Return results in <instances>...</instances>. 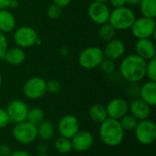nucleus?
I'll use <instances>...</instances> for the list:
<instances>
[{"instance_id":"f257e3e1","label":"nucleus","mask_w":156,"mask_h":156,"mask_svg":"<svg viewBox=\"0 0 156 156\" xmlns=\"http://www.w3.org/2000/svg\"><path fill=\"white\" fill-rule=\"evenodd\" d=\"M147 61L137 54H129L122 58L120 64L121 76L130 83H138L145 78Z\"/></svg>"},{"instance_id":"f03ea898","label":"nucleus","mask_w":156,"mask_h":156,"mask_svg":"<svg viewBox=\"0 0 156 156\" xmlns=\"http://www.w3.org/2000/svg\"><path fill=\"white\" fill-rule=\"evenodd\" d=\"M100 137L104 144L110 147H115L122 144L124 137V130L122 129L119 120L107 118L100 127Z\"/></svg>"},{"instance_id":"7ed1b4c3","label":"nucleus","mask_w":156,"mask_h":156,"mask_svg":"<svg viewBox=\"0 0 156 156\" xmlns=\"http://www.w3.org/2000/svg\"><path fill=\"white\" fill-rule=\"evenodd\" d=\"M136 17L135 12L131 7H127L125 5L118 8H112L111 10L108 22L115 28L116 31H125L131 28Z\"/></svg>"},{"instance_id":"20e7f679","label":"nucleus","mask_w":156,"mask_h":156,"mask_svg":"<svg viewBox=\"0 0 156 156\" xmlns=\"http://www.w3.org/2000/svg\"><path fill=\"white\" fill-rule=\"evenodd\" d=\"M104 58L102 48L91 46L82 49L79 55L78 62L80 66L85 69H94L99 68Z\"/></svg>"},{"instance_id":"39448f33","label":"nucleus","mask_w":156,"mask_h":156,"mask_svg":"<svg viewBox=\"0 0 156 156\" xmlns=\"http://www.w3.org/2000/svg\"><path fill=\"white\" fill-rule=\"evenodd\" d=\"M132 35L136 39L152 38L155 35L156 22L154 18L145 16L136 17L131 28Z\"/></svg>"},{"instance_id":"423d86ee","label":"nucleus","mask_w":156,"mask_h":156,"mask_svg":"<svg viewBox=\"0 0 156 156\" xmlns=\"http://www.w3.org/2000/svg\"><path fill=\"white\" fill-rule=\"evenodd\" d=\"M13 137L21 144H29L37 137V125L27 121L16 123L13 128Z\"/></svg>"},{"instance_id":"0eeeda50","label":"nucleus","mask_w":156,"mask_h":156,"mask_svg":"<svg viewBox=\"0 0 156 156\" xmlns=\"http://www.w3.org/2000/svg\"><path fill=\"white\" fill-rule=\"evenodd\" d=\"M38 37L35 28L29 26H22L14 30L13 40L16 47L21 48H28L35 46L36 40Z\"/></svg>"},{"instance_id":"6e6552de","label":"nucleus","mask_w":156,"mask_h":156,"mask_svg":"<svg viewBox=\"0 0 156 156\" xmlns=\"http://www.w3.org/2000/svg\"><path fill=\"white\" fill-rule=\"evenodd\" d=\"M135 137L137 141L144 145H150L156 139V125L151 120L139 121L135 129Z\"/></svg>"},{"instance_id":"1a4fd4ad","label":"nucleus","mask_w":156,"mask_h":156,"mask_svg":"<svg viewBox=\"0 0 156 156\" xmlns=\"http://www.w3.org/2000/svg\"><path fill=\"white\" fill-rule=\"evenodd\" d=\"M23 93L29 100H38L47 93V81L40 77H32L25 82Z\"/></svg>"},{"instance_id":"9d476101","label":"nucleus","mask_w":156,"mask_h":156,"mask_svg":"<svg viewBox=\"0 0 156 156\" xmlns=\"http://www.w3.org/2000/svg\"><path fill=\"white\" fill-rule=\"evenodd\" d=\"M111 8L107 3L91 2L88 7V16L96 25H102L109 21Z\"/></svg>"},{"instance_id":"9b49d317","label":"nucleus","mask_w":156,"mask_h":156,"mask_svg":"<svg viewBox=\"0 0 156 156\" xmlns=\"http://www.w3.org/2000/svg\"><path fill=\"white\" fill-rule=\"evenodd\" d=\"M28 110L29 109L25 101L21 100H13L7 104L5 112L9 117L10 122L18 123L27 121Z\"/></svg>"},{"instance_id":"f8f14e48","label":"nucleus","mask_w":156,"mask_h":156,"mask_svg":"<svg viewBox=\"0 0 156 156\" xmlns=\"http://www.w3.org/2000/svg\"><path fill=\"white\" fill-rule=\"evenodd\" d=\"M58 130L60 136L71 139L80 131L79 120L74 115H65L58 122Z\"/></svg>"},{"instance_id":"ddd939ff","label":"nucleus","mask_w":156,"mask_h":156,"mask_svg":"<svg viewBox=\"0 0 156 156\" xmlns=\"http://www.w3.org/2000/svg\"><path fill=\"white\" fill-rule=\"evenodd\" d=\"M104 58L112 59L113 61L122 58L126 51L125 43L120 38H112L110 41H107L103 49Z\"/></svg>"},{"instance_id":"4468645a","label":"nucleus","mask_w":156,"mask_h":156,"mask_svg":"<svg viewBox=\"0 0 156 156\" xmlns=\"http://www.w3.org/2000/svg\"><path fill=\"white\" fill-rule=\"evenodd\" d=\"M108 118L120 120L129 112V103L125 99L114 98L111 100L105 107Z\"/></svg>"},{"instance_id":"2eb2a0df","label":"nucleus","mask_w":156,"mask_h":156,"mask_svg":"<svg viewBox=\"0 0 156 156\" xmlns=\"http://www.w3.org/2000/svg\"><path fill=\"white\" fill-rule=\"evenodd\" d=\"M72 149L77 152H86L94 144L93 135L88 131H79L71 139Z\"/></svg>"},{"instance_id":"dca6fc26","label":"nucleus","mask_w":156,"mask_h":156,"mask_svg":"<svg viewBox=\"0 0 156 156\" xmlns=\"http://www.w3.org/2000/svg\"><path fill=\"white\" fill-rule=\"evenodd\" d=\"M134 48L135 54L146 61L156 58L155 43L152 38L137 39Z\"/></svg>"},{"instance_id":"f3484780","label":"nucleus","mask_w":156,"mask_h":156,"mask_svg":"<svg viewBox=\"0 0 156 156\" xmlns=\"http://www.w3.org/2000/svg\"><path fill=\"white\" fill-rule=\"evenodd\" d=\"M131 114L138 121L146 120L151 114V106L140 98L134 99L129 105Z\"/></svg>"},{"instance_id":"a211bd4d","label":"nucleus","mask_w":156,"mask_h":156,"mask_svg":"<svg viewBox=\"0 0 156 156\" xmlns=\"http://www.w3.org/2000/svg\"><path fill=\"white\" fill-rule=\"evenodd\" d=\"M139 96L151 107L156 105V82L148 80L139 89Z\"/></svg>"},{"instance_id":"6ab92c4d","label":"nucleus","mask_w":156,"mask_h":156,"mask_svg":"<svg viewBox=\"0 0 156 156\" xmlns=\"http://www.w3.org/2000/svg\"><path fill=\"white\" fill-rule=\"evenodd\" d=\"M16 27V19L9 9H0V32L6 34L13 32Z\"/></svg>"},{"instance_id":"aec40b11","label":"nucleus","mask_w":156,"mask_h":156,"mask_svg":"<svg viewBox=\"0 0 156 156\" xmlns=\"http://www.w3.org/2000/svg\"><path fill=\"white\" fill-rule=\"evenodd\" d=\"M3 59L12 66H19L26 60V53L23 48L16 46L8 48Z\"/></svg>"},{"instance_id":"412c9836","label":"nucleus","mask_w":156,"mask_h":156,"mask_svg":"<svg viewBox=\"0 0 156 156\" xmlns=\"http://www.w3.org/2000/svg\"><path fill=\"white\" fill-rule=\"evenodd\" d=\"M90 119L96 122V123H102L107 118H108V114H107V111L105 106H103L102 104H94L90 107Z\"/></svg>"},{"instance_id":"4be33fe9","label":"nucleus","mask_w":156,"mask_h":156,"mask_svg":"<svg viewBox=\"0 0 156 156\" xmlns=\"http://www.w3.org/2000/svg\"><path fill=\"white\" fill-rule=\"evenodd\" d=\"M138 6L142 16L154 19L156 17V0H141Z\"/></svg>"},{"instance_id":"5701e85b","label":"nucleus","mask_w":156,"mask_h":156,"mask_svg":"<svg viewBox=\"0 0 156 156\" xmlns=\"http://www.w3.org/2000/svg\"><path fill=\"white\" fill-rule=\"evenodd\" d=\"M37 136H39L42 140H50L55 133L54 125L48 121H43L37 126Z\"/></svg>"},{"instance_id":"b1692460","label":"nucleus","mask_w":156,"mask_h":156,"mask_svg":"<svg viewBox=\"0 0 156 156\" xmlns=\"http://www.w3.org/2000/svg\"><path fill=\"white\" fill-rule=\"evenodd\" d=\"M98 35L101 40L107 42L115 37L116 30L109 22H107L100 26V28L98 30Z\"/></svg>"},{"instance_id":"393cba45","label":"nucleus","mask_w":156,"mask_h":156,"mask_svg":"<svg viewBox=\"0 0 156 156\" xmlns=\"http://www.w3.org/2000/svg\"><path fill=\"white\" fill-rule=\"evenodd\" d=\"M54 147L58 153L62 154H69V152H71V150H73L72 144H71V140L68 139L66 137H63V136L58 137L55 141Z\"/></svg>"},{"instance_id":"a878e982","label":"nucleus","mask_w":156,"mask_h":156,"mask_svg":"<svg viewBox=\"0 0 156 156\" xmlns=\"http://www.w3.org/2000/svg\"><path fill=\"white\" fill-rule=\"evenodd\" d=\"M45 119V112L42 109L38 107H34L30 110H28L27 116V121L35 124L38 125L40 122H42Z\"/></svg>"},{"instance_id":"bb28decb","label":"nucleus","mask_w":156,"mask_h":156,"mask_svg":"<svg viewBox=\"0 0 156 156\" xmlns=\"http://www.w3.org/2000/svg\"><path fill=\"white\" fill-rule=\"evenodd\" d=\"M119 122H120L122 129L124 130V132L125 131L132 132V131H134V129H135V127H136V125H137L139 121L135 117H133L132 114H128L127 113L123 117H122L119 120Z\"/></svg>"},{"instance_id":"cd10ccee","label":"nucleus","mask_w":156,"mask_h":156,"mask_svg":"<svg viewBox=\"0 0 156 156\" xmlns=\"http://www.w3.org/2000/svg\"><path fill=\"white\" fill-rule=\"evenodd\" d=\"M99 68L101 69V70L103 73L110 75V74L114 73V71L116 69V64H115V61L104 58L103 60L101 61V63L100 64Z\"/></svg>"},{"instance_id":"c85d7f7f","label":"nucleus","mask_w":156,"mask_h":156,"mask_svg":"<svg viewBox=\"0 0 156 156\" xmlns=\"http://www.w3.org/2000/svg\"><path fill=\"white\" fill-rule=\"evenodd\" d=\"M145 77H147L149 80L156 82V58L147 61Z\"/></svg>"},{"instance_id":"c756f323","label":"nucleus","mask_w":156,"mask_h":156,"mask_svg":"<svg viewBox=\"0 0 156 156\" xmlns=\"http://www.w3.org/2000/svg\"><path fill=\"white\" fill-rule=\"evenodd\" d=\"M62 14V8L55 4H51L47 9V16L51 19H57L60 17Z\"/></svg>"},{"instance_id":"7c9ffc66","label":"nucleus","mask_w":156,"mask_h":156,"mask_svg":"<svg viewBox=\"0 0 156 156\" xmlns=\"http://www.w3.org/2000/svg\"><path fill=\"white\" fill-rule=\"evenodd\" d=\"M61 90V84L56 80H51L47 82V92L50 94H57Z\"/></svg>"},{"instance_id":"2f4dec72","label":"nucleus","mask_w":156,"mask_h":156,"mask_svg":"<svg viewBox=\"0 0 156 156\" xmlns=\"http://www.w3.org/2000/svg\"><path fill=\"white\" fill-rule=\"evenodd\" d=\"M8 39L5 34L0 32V59H3L6 50L8 49Z\"/></svg>"},{"instance_id":"473e14b6","label":"nucleus","mask_w":156,"mask_h":156,"mask_svg":"<svg viewBox=\"0 0 156 156\" xmlns=\"http://www.w3.org/2000/svg\"><path fill=\"white\" fill-rule=\"evenodd\" d=\"M9 122H10V120L5 110L0 108V129L6 127Z\"/></svg>"},{"instance_id":"72a5a7b5","label":"nucleus","mask_w":156,"mask_h":156,"mask_svg":"<svg viewBox=\"0 0 156 156\" xmlns=\"http://www.w3.org/2000/svg\"><path fill=\"white\" fill-rule=\"evenodd\" d=\"M107 3H109V6H112V8H118L126 5V0H108Z\"/></svg>"},{"instance_id":"f704fd0d","label":"nucleus","mask_w":156,"mask_h":156,"mask_svg":"<svg viewBox=\"0 0 156 156\" xmlns=\"http://www.w3.org/2000/svg\"><path fill=\"white\" fill-rule=\"evenodd\" d=\"M12 150L7 144H0V156H9Z\"/></svg>"},{"instance_id":"c9c22d12","label":"nucleus","mask_w":156,"mask_h":156,"mask_svg":"<svg viewBox=\"0 0 156 156\" xmlns=\"http://www.w3.org/2000/svg\"><path fill=\"white\" fill-rule=\"evenodd\" d=\"M52 1V4H55L57 5H58L59 7L63 8V7H66L67 5H69L72 0H51Z\"/></svg>"},{"instance_id":"e433bc0d","label":"nucleus","mask_w":156,"mask_h":156,"mask_svg":"<svg viewBox=\"0 0 156 156\" xmlns=\"http://www.w3.org/2000/svg\"><path fill=\"white\" fill-rule=\"evenodd\" d=\"M12 0H0V9H9V5Z\"/></svg>"},{"instance_id":"4c0bfd02","label":"nucleus","mask_w":156,"mask_h":156,"mask_svg":"<svg viewBox=\"0 0 156 156\" xmlns=\"http://www.w3.org/2000/svg\"><path fill=\"white\" fill-rule=\"evenodd\" d=\"M9 156H30L29 154L26 151H14L11 152Z\"/></svg>"},{"instance_id":"58836bf2","label":"nucleus","mask_w":156,"mask_h":156,"mask_svg":"<svg viewBox=\"0 0 156 156\" xmlns=\"http://www.w3.org/2000/svg\"><path fill=\"white\" fill-rule=\"evenodd\" d=\"M141 0H126V5L131 6H137L139 5Z\"/></svg>"},{"instance_id":"ea45409f","label":"nucleus","mask_w":156,"mask_h":156,"mask_svg":"<svg viewBox=\"0 0 156 156\" xmlns=\"http://www.w3.org/2000/svg\"><path fill=\"white\" fill-rule=\"evenodd\" d=\"M59 53H60V55H61V56L66 57V56H68V55H69V48H68L67 47H63V48H60Z\"/></svg>"},{"instance_id":"a19ab883","label":"nucleus","mask_w":156,"mask_h":156,"mask_svg":"<svg viewBox=\"0 0 156 156\" xmlns=\"http://www.w3.org/2000/svg\"><path fill=\"white\" fill-rule=\"evenodd\" d=\"M18 5H19V3H18L17 0H12L10 5H9V8L10 9H16V8L18 7Z\"/></svg>"},{"instance_id":"79ce46f5","label":"nucleus","mask_w":156,"mask_h":156,"mask_svg":"<svg viewBox=\"0 0 156 156\" xmlns=\"http://www.w3.org/2000/svg\"><path fill=\"white\" fill-rule=\"evenodd\" d=\"M48 150V146L46 145V144H39L38 145V152L40 151L41 152V154H46L45 152Z\"/></svg>"},{"instance_id":"37998d69","label":"nucleus","mask_w":156,"mask_h":156,"mask_svg":"<svg viewBox=\"0 0 156 156\" xmlns=\"http://www.w3.org/2000/svg\"><path fill=\"white\" fill-rule=\"evenodd\" d=\"M41 43H42V40H41V38L37 37V40H36V43H35V45H36V46H40V45H41Z\"/></svg>"},{"instance_id":"c03bdc74","label":"nucleus","mask_w":156,"mask_h":156,"mask_svg":"<svg viewBox=\"0 0 156 156\" xmlns=\"http://www.w3.org/2000/svg\"><path fill=\"white\" fill-rule=\"evenodd\" d=\"M93 2H102V3H107L108 0H92Z\"/></svg>"},{"instance_id":"a18cd8bd","label":"nucleus","mask_w":156,"mask_h":156,"mask_svg":"<svg viewBox=\"0 0 156 156\" xmlns=\"http://www.w3.org/2000/svg\"><path fill=\"white\" fill-rule=\"evenodd\" d=\"M2 83H3V77H2V74L0 73V87L2 85Z\"/></svg>"},{"instance_id":"49530a36","label":"nucleus","mask_w":156,"mask_h":156,"mask_svg":"<svg viewBox=\"0 0 156 156\" xmlns=\"http://www.w3.org/2000/svg\"><path fill=\"white\" fill-rule=\"evenodd\" d=\"M37 156H50V155H48V154H38Z\"/></svg>"}]
</instances>
